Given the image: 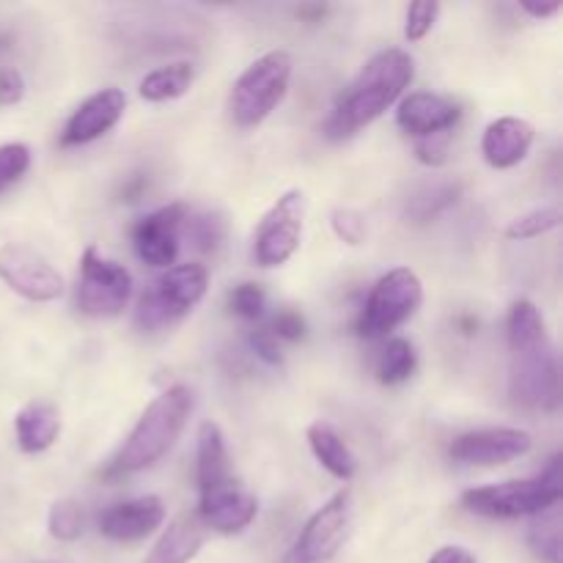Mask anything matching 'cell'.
<instances>
[{
  "label": "cell",
  "instance_id": "obj_1",
  "mask_svg": "<svg viewBox=\"0 0 563 563\" xmlns=\"http://www.w3.org/2000/svg\"><path fill=\"white\" fill-rule=\"evenodd\" d=\"M511 352V396L528 410L553 412L561 401L559 355L531 300H517L506 317Z\"/></svg>",
  "mask_w": 563,
  "mask_h": 563
},
{
  "label": "cell",
  "instance_id": "obj_2",
  "mask_svg": "<svg viewBox=\"0 0 563 563\" xmlns=\"http://www.w3.org/2000/svg\"><path fill=\"white\" fill-rule=\"evenodd\" d=\"M412 77H416V64L405 49L390 47L368 58L350 88L333 104V113L322 126L324 135L330 141H344L361 132L363 126L377 121L390 104L399 102Z\"/></svg>",
  "mask_w": 563,
  "mask_h": 563
},
{
  "label": "cell",
  "instance_id": "obj_3",
  "mask_svg": "<svg viewBox=\"0 0 563 563\" xmlns=\"http://www.w3.org/2000/svg\"><path fill=\"white\" fill-rule=\"evenodd\" d=\"M192 412V390L187 385H170L168 390L157 396L146 410L141 412L137 423L132 427L130 438L119 449L115 460L110 462V473L126 476V473H141L163 460L179 434L185 432V423Z\"/></svg>",
  "mask_w": 563,
  "mask_h": 563
},
{
  "label": "cell",
  "instance_id": "obj_4",
  "mask_svg": "<svg viewBox=\"0 0 563 563\" xmlns=\"http://www.w3.org/2000/svg\"><path fill=\"white\" fill-rule=\"evenodd\" d=\"M561 456L555 454L537 478H517V482L473 487L462 493V506L471 515L487 517V520H520V517H537L542 511L553 509V506L561 504Z\"/></svg>",
  "mask_w": 563,
  "mask_h": 563
},
{
  "label": "cell",
  "instance_id": "obj_5",
  "mask_svg": "<svg viewBox=\"0 0 563 563\" xmlns=\"http://www.w3.org/2000/svg\"><path fill=\"white\" fill-rule=\"evenodd\" d=\"M291 55L286 49H269L253 60L240 77L229 97L231 121L242 130L262 124L286 99L291 82Z\"/></svg>",
  "mask_w": 563,
  "mask_h": 563
},
{
  "label": "cell",
  "instance_id": "obj_6",
  "mask_svg": "<svg viewBox=\"0 0 563 563\" xmlns=\"http://www.w3.org/2000/svg\"><path fill=\"white\" fill-rule=\"evenodd\" d=\"M209 289V273L203 264H174L165 269L152 289H146L137 300L135 324L146 333L174 328L187 317Z\"/></svg>",
  "mask_w": 563,
  "mask_h": 563
},
{
  "label": "cell",
  "instance_id": "obj_7",
  "mask_svg": "<svg viewBox=\"0 0 563 563\" xmlns=\"http://www.w3.org/2000/svg\"><path fill=\"white\" fill-rule=\"evenodd\" d=\"M421 302V278L410 267L390 269L368 291L361 317H357V335L361 339H385L405 322H410Z\"/></svg>",
  "mask_w": 563,
  "mask_h": 563
},
{
  "label": "cell",
  "instance_id": "obj_8",
  "mask_svg": "<svg viewBox=\"0 0 563 563\" xmlns=\"http://www.w3.org/2000/svg\"><path fill=\"white\" fill-rule=\"evenodd\" d=\"M352 522H355L352 493L341 489L322 509L313 511L284 563H330L350 539Z\"/></svg>",
  "mask_w": 563,
  "mask_h": 563
},
{
  "label": "cell",
  "instance_id": "obj_9",
  "mask_svg": "<svg viewBox=\"0 0 563 563\" xmlns=\"http://www.w3.org/2000/svg\"><path fill=\"white\" fill-rule=\"evenodd\" d=\"M132 297V275L124 264L99 256L97 247H86L80 258L77 308L93 319L119 317Z\"/></svg>",
  "mask_w": 563,
  "mask_h": 563
},
{
  "label": "cell",
  "instance_id": "obj_10",
  "mask_svg": "<svg viewBox=\"0 0 563 563\" xmlns=\"http://www.w3.org/2000/svg\"><path fill=\"white\" fill-rule=\"evenodd\" d=\"M306 212L308 198L302 190H286L269 207V212L258 223L256 242H253V258H256L258 267H284L295 256L302 242Z\"/></svg>",
  "mask_w": 563,
  "mask_h": 563
},
{
  "label": "cell",
  "instance_id": "obj_11",
  "mask_svg": "<svg viewBox=\"0 0 563 563\" xmlns=\"http://www.w3.org/2000/svg\"><path fill=\"white\" fill-rule=\"evenodd\" d=\"M0 280L31 302H53L64 295V275L42 253L22 242L0 247Z\"/></svg>",
  "mask_w": 563,
  "mask_h": 563
},
{
  "label": "cell",
  "instance_id": "obj_12",
  "mask_svg": "<svg viewBox=\"0 0 563 563\" xmlns=\"http://www.w3.org/2000/svg\"><path fill=\"white\" fill-rule=\"evenodd\" d=\"M531 434L522 432V429L489 427L456 434L449 445V456L456 465L498 467L526 456L531 451Z\"/></svg>",
  "mask_w": 563,
  "mask_h": 563
},
{
  "label": "cell",
  "instance_id": "obj_13",
  "mask_svg": "<svg viewBox=\"0 0 563 563\" xmlns=\"http://www.w3.org/2000/svg\"><path fill=\"white\" fill-rule=\"evenodd\" d=\"M187 220L185 203H168L163 209L143 214L132 225V247L143 264L157 269H168L176 264L181 242V225Z\"/></svg>",
  "mask_w": 563,
  "mask_h": 563
},
{
  "label": "cell",
  "instance_id": "obj_14",
  "mask_svg": "<svg viewBox=\"0 0 563 563\" xmlns=\"http://www.w3.org/2000/svg\"><path fill=\"white\" fill-rule=\"evenodd\" d=\"M126 110V93L121 88L108 86L102 91L91 93L75 113L66 121L64 132H60V143L64 146H82L97 137L108 135L115 124L121 121Z\"/></svg>",
  "mask_w": 563,
  "mask_h": 563
},
{
  "label": "cell",
  "instance_id": "obj_15",
  "mask_svg": "<svg viewBox=\"0 0 563 563\" xmlns=\"http://www.w3.org/2000/svg\"><path fill=\"white\" fill-rule=\"evenodd\" d=\"M462 119V108L440 93L416 91L405 97L396 110V124L412 135L416 141H429V137L445 135L454 130Z\"/></svg>",
  "mask_w": 563,
  "mask_h": 563
},
{
  "label": "cell",
  "instance_id": "obj_16",
  "mask_svg": "<svg viewBox=\"0 0 563 563\" xmlns=\"http://www.w3.org/2000/svg\"><path fill=\"white\" fill-rule=\"evenodd\" d=\"M165 522V504L157 495L124 500L99 515V533L110 542H137Z\"/></svg>",
  "mask_w": 563,
  "mask_h": 563
},
{
  "label": "cell",
  "instance_id": "obj_17",
  "mask_svg": "<svg viewBox=\"0 0 563 563\" xmlns=\"http://www.w3.org/2000/svg\"><path fill=\"white\" fill-rule=\"evenodd\" d=\"M196 515L207 531L231 537V533L245 531L256 520L258 504L251 493H245V489L231 482L225 487L212 489V493H203Z\"/></svg>",
  "mask_w": 563,
  "mask_h": 563
},
{
  "label": "cell",
  "instance_id": "obj_18",
  "mask_svg": "<svg viewBox=\"0 0 563 563\" xmlns=\"http://www.w3.org/2000/svg\"><path fill=\"white\" fill-rule=\"evenodd\" d=\"M537 141V130L531 121L517 119V115H504L487 124L482 135V154L493 168L506 170L520 165L531 152Z\"/></svg>",
  "mask_w": 563,
  "mask_h": 563
},
{
  "label": "cell",
  "instance_id": "obj_19",
  "mask_svg": "<svg viewBox=\"0 0 563 563\" xmlns=\"http://www.w3.org/2000/svg\"><path fill=\"white\" fill-rule=\"evenodd\" d=\"M203 539H207L203 522L198 520L196 511H185V515L168 522V528L159 533L152 553L146 555L143 563H190L201 553Z\"/></svg>",
  "mask_w": 563,
  "mask_h": 563
},
{
  "label": "cell",
  "instance_id": "obj_20",
  "mask_svg": "<svg viewBox=\"0 0 563 563\" xmlns=\"http://www.w3.org/2000/svg\"><path fill=\"white\" fill-rule=\"evenodd\" d=\"M196 478L198 493H212V489L231 484V462L225 438L214 421H203L196 434Z\"/></svg>",
  "mask_w": 563,
  "mask_h": 563
},
{
  "label": "cell",
  "instance_id": "obj_21",
  "mask_svg": "<svg viewBox=\"0 0 563 563\" xmlns=\"http://www.w3.org/2000/svg\"><path fill=\"white\" fill-rule=\"evenodd\" d=\"M16 445L25 454H42L58 440L60 434V416L47 401H31L22 407L14 418Z\"/></svg>",
  "mask_w": 563,
  "mask_h": 563
},
{
  "label": "cell",
  "instance_id": "obj_22",
  "mask_svg": "<svg viewBox=\"0 0 563 563\" xmlns=\"http://www.w3.org/2000/svg\"><path fill=\"white\" fill-rule=\"evenodd\" d=\"M308 445H311L317 462L330 473V476H335L339 482L355 478V454H352L350 445L341 440V434L335 432L333 427H328V423H311V427H308Z\"/></svg>",
  "mask_w": 563,
  "mask_h": 563
},
{
  "label": "cell",
  "instance_id": "obj_23",
  "mask_svg": "<svg viewBox=\"0 0 563 563\" xmlns=\"http://www.w3.org/2000/svg\"><path fill=\"white\" fill-rule=\"evenodd\" d=\"M192 82H196V64L192 60H174V64L148 71L137 86V93L146 102H170V99L185 97Z\"/></svg>",
  "mask_w": 563,
  "mask_h": 563
},
{
  "label": "cell",
  "instance_id": "obj_24",
  "mask_svg": "<svg viewBox=\"0 0 563 563\" xmlns=\"http://www.w3.org/2000/svg\"><path fill=\"white\" fill-rule=\"evenodd\" d=\"M418 352L407 339H390L377 357V379L383 385H401L416 374Z\"/></svg>",
  "mask_w": 563,
  "mask_h": 563
},
{
  "label": "cell",
  "instance_id": "obj_25",
  "mask_svg": "<svg viewBox=\"0 0 563 563\" xmlns=\"http://www.w3.org/2000/svg\"><path fill=\"white\" fill-rule=\"evenodd\" d=\"M456 196H460V185L456 181H432V185L418 187L416 196L407 201V218L412 223H429L443 209H449L456 201Z\"/></svg>",
  "mask_w": 563,
  "mask_h": 563
},
{
  "label": "cell",
  "instance_id": "obj_26",
  "mask_svg": "<svg viewBox=\"0 0 563 563\" xmlns=\"http://www.w3.org/2000/svg\"><path fill=\"white\" fill-rule=\"evenodd\" d=\"M528 542L537 550V555L548 563H561V511L559 506L533 517Z\"/></svg>",
  "mask_w": 563,
  "mask_h": 563
},
{
  "label": "cell",
  "instance_id": "obj_27",
  "mask_svg": "<svg viewBox=\"0 0 563 563\" xmlns=\"http://www.w3.org/2000/svg\"><path fill=\"white\" fill-rule=\"evenodd\" d=\"M47 528L49 537L58 539V542H77L82 537V528H86V511L71 498L55 500L47 517Z\"/></svg>",
  "mask_w": 563,
  "mask_h": 563
},
{
  "label": "cell",
  "instance_id": "obj_28",
  "mask_svg": "<svg viewBox=\"0 0 563 563\" xmlns=\"http://www.w3.org/2000/svg\"><path fill=\"white\" fill-rule=\"evenodd\" d=\"M561 225V212L555 207H542V209H533V212L520 214L509 223L506 229V236L509 240H537V236L550 234Z\"/></svg>",
  "mask_w": 563,
  "mask_h": 563
},
{
  "label": "cell",
  "instance_id": "obj_29",
  "mask_svg": "<svg viewBox=\"0 0 563 563\" xmlns=\"http://www.w3.org/2000/svg\"><path fill=\"white\" fill-rule=\"evenodd\" d=\"M264 308H267V295L258 284H240L229 291V311L245 322L262 319Z\"/></svg>",
  "mask_w": 563,
  "mask_h": 563
},
{
  "label": "cell",
  "instance_id": "obj_30",
  "mask_svg": "<svg viewBox=\"0 0 563 563\" xmlns=\"http://www.w3.org/2000/svg\"><path fill=\"white\" fill-rule=\"evenodd\" d=\"M31 168V148L25 143H3L0 146V192L22 179Z\"/></svg>",
  "mask_w": 563,
  "mask_h": 563
},
{
  "label": "cell",
  "instance_id": "obj_31",
  "mask_svg": "<svg viewBox=\"0 0 563 563\" xmlns=\"http://www.w3.org/2000/svg\"><path fill=\"white\" fill-rule=\"evenodd\" d=\"M223 220H218L214 214H198V218H187L181 225V234H187L192 240V245L198 251H212L223 240Z\"/></svg>",
  "mask_w": 563,
  "mask_h": 563
},
{
  "label": "cell",
  "instance_id": "obj_32",
  "mask_svg": "<svg viewBox=\"0 0 563 563\" xmlns=\"http://www.w3.org/2000/svg\"><path fill=\"white\" fill-rule=\"evenodd\" d=\"M438 16H440V3H434V0L412 3L410 9H407V22H405L407 42H421V38L434 27Z\"/></svg>",
  "mask_w": 563,
  "mask_h": 563
},
{
  "label": "cell",
  "instance_id": "obj_33",
  "mask_svg": "<svg viewBox=\"0 0 563 563\" xmlns=\"http://www.w3.org/2000/svg\"><path fill=\"white\" fill-rule=\"evenodd\" d=\"M330 223H333L335 236L344 240L346 245H361V242L366 240V220H363V214L355 212V209H335Z\"/></svg>",
  "mask_w": 563,
  "mask_h": 563
},
{
  "label": "cell",
  "instance_id": "obj_34",
  "mask_svg": "<svg viewBox=\"0 0 563 563\" xmlns=\"http://www.w3.org/2000/svg\"><path fill=\"white\" fill-rule=\"evenodd\" d=\"M269 333L275 335L278 341H300L302 335H306V319H302L300 311H291V308H286V311H280L278 317L273 319V324H269Z\"/></svg>",
  "mask_w": 563,
  "mask_h": 563
},
{
  "label": "cell",
  "instance_id": "obj_35",
  "mask_svg": "<svg viewBox=\"0 0 563 563\" xmlns=\"http://www.w3.org/2000/svg\"><path fill=\"white\" fill-rule=\"evenodd\" d=\"M247 344H251L256 357H262L267 366H280V361H284V355H280V341L275 339L267 328L253 330V333L247 335Z\"/></svg>",
  "mask_w": 563,
  "mask_h": 563
},
{
  "label": "cell",
  "instance_id": "obj_36",
  "mask_svg": "<svg viewBox=\"0 0 563 563\" xmlns=\"http://www.w3.org/2000/svg\"><path fill=\"white\" fill-rule=\"evenodd\" d=\"M25 97V77L16 66H3L0 69V108H11V104L22 102Z\"/></svg>",
  "mask_w": 563,
  "mask_h": 563
},
{
  "label": "cell",
  "instance_id": "obj_37",
  "mask_svg": "<svg viewBox=\"0 0 563 563\" xmlns=\"http://www.w3.org/2000/svg\"><path fill=\"white\" fill-rule=\"evenodd\" d=\"M416 154L421 163L427 165H443L445 163V135L429 137V141L416 143Z\"/></svg>",
  "mask_w": 563,
  "mask_h": 563
},
{
  "label": "cell",
  "instance_id": "obj_38",
  "mask_svg": "<svg viewBox=\"0 0 563 563\" xmlns=\"http://www.w3.org/2000/svg\"><path fill=\"white\" fill-rule=\"evenodd\" d=\"M427 563H478L476 555L465 548H456V544H449V548H440L438 553L432 555Z\"/></svg>",
  "mask_w": 563,
  "mask_h": 563
},
{
  "label": "cell",
  "instance_id": "obj_39",
  "mask_svg": "<svg viewBox=\"0 0 563 563\" xmlns=\"http://www.w3.org/2000/svg\"><path fill=\"white\" fill-rule=\"evenodd\" d=\"M522 11H528V14L533 16V20H548V16L559 14L563 9L561 3H531V0H522Z\"/></svg>",
  "mask_w": 563,
  "mask_h": 563
}]
</instances>
